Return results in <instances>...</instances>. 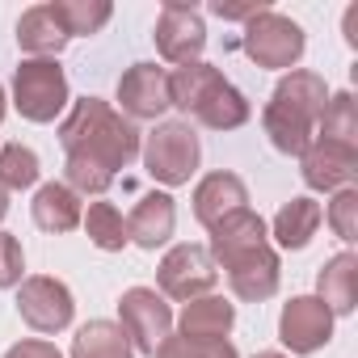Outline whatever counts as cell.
Returning a JSON list of instances; mask_svg holds the SVG:
<instances>
[{
  "mask_svg": "<svg viewBox=\"0 0 358 358\" xmlns=\"http://www.w3.org/2000/svg\"><path fill=\"white\" fill-rule=\"evenodd\" d=\"M59 143L68 156L97 164L101 173H118L139 156V131L131 118H122L110 101L101 97H80L72 101L68 118L59 122Z\"/></svg>",
  "mask_w": 358,
  "mask_h": 358,
  "instance_id": "cell-1",
  "label": "cell"
},
{
  "mask_svg": "<svg viewBox=\"0 0 358 358\" xmlns=\"http://www.w3.org/2000/svg\"><path fill=\"white\" fill-rule=\"evenodd\" d=\"M139 156H143V169L152 182L173 190V186H186L199 173L203 143L186 118H177V122H156V131L139 143Z\"/></svg>",
  "mask_w": 358,
  "mask_h": 358,
  "instance_id": "cell-2",
  "label": "cell"
},
{
  "mask_svg": "<svg viewBox=\"0 0 358 358\" xmlns=\"http://www.w3.org/2000/svg\"><path fill=\"white\" fill-rule=\"evenodd\" d=\"M303 26L291 22L287 13H257L245 22V34H241V51L257 64V68H274V72H291L299 59H303Z\"/></svg>",
  "mask_w": 358,
  "mask_h": 358,
  "instance_id": "cell-3",
  "label": "cell"
},
{
  "mask_svg": "<svg viewBox=\"0 0 358 358\" xmlns=\"http://www.w3.org/2000/svg\"><path fill=\"white\" fill-rule=\"evenodd\" d=\"M68 101V76L55 59H22L13 72V106L26 122H55Z\"/></svg>",
  "mask_w": 358,
  "mask_h": 358,
  "instance_id": "cell-4",
  "label": "cell"
},
{
  "mask_svg": "<svg viewBox=\"0 0 358 358\" xmlns=\"http://www.w3.org/2000/svg\"><path fill=\"white\" fill-rule=\"evenodd\" d=\"M118 329L127 333L131 350L139 354H156V345L173 333V308L164 303L160 291L152 287H131L118 299Z\"/></svg>",
  "mask_w": 358,
  "mask_h": 358,
  "instance_id": "cell-5",
  "label": "cell"
},
{
  "mask_svg": "<svg viewBox=\"0 0 358 358\" xmlns=\"http://www.w3.org/2000/svg\"><path fill=\"white\" fill-rule=\"evenodd\" d=\"M215 282H220V270H215V262L203 245H173L160 257V270H156L160 295H169L177 303H190V299L207 295Z\"/></svg>",
  "mask_w": 358,
  "mask_h": 358,
  "instance_id": "cell-6",
  "label": "cell"
},
{
  "mask_svg": "<svg viewBox=\"0 0 358 358\" xmlns=\"http://www.w3.org/2000/svg\"><path fill=\"white\" fill-rule=\"evenodd\" d=\"M17 312L34 333H64L76 316V299H72L68 282H59L51 274H34V278H22Z\"/></svg>",
  "mask_w": 358,
  "mask_h": 358,
  "instance_id": "cell-7",
  "label": "cell"
},
{
  "mask_svg": "<svg viewBox=\"0 0 358 358\" xmlns=\"http://www.w3.org/2000/svg\"><path fill=\"white\" fill-rule=\"evenodd\" d=\"M156 51L169 59V64H194L203 51H207V26H203V13L194 5H182V0H169L156 17Z\"/></svg>",
  "mask_w": 358,
  "mask_h": 358,
  "instance_id": "cell-8",
  "label": "cell"
},
{
  "mask_svg": "<svg viewBox=\"0 0 358 358\" xmlns=\"http://www.w3.org/2000/svg\"><path fill=\"white\" fill-rule=\"evenodd\" d=\"M220 266L228 270L232 295L245 299V303H266L278 291V282H282V266H278V253L270 249V241L266 245H253V249H241V253H232L224 262H215V270Z\"/></svg>",
  "mask_w": 358,
  "mask_h": 358,
  "instance_id": "cell-9",
  "label": "cell"
},
{
  "mask_svg": "<svg viewBox=\"0 0 358 358\" xmlns=\"http://www.w3.org/2000/svg\"><path fill=\"white\" fill-rule=\"evenodd\" d=\"M299 173H303V186L320 190V194H337L345 186H354L358 177V148L350 143H333V139H312L308 152L299 156Z\"/></svg>",
  "mask_w": 358,
  "mask_h": 358,
  "instance_id": "cell-10",
  "label": "cell"
},
{
  "mask_svg": "<svg viewBox=\"0 0 358 358\" xmlns=\"http://www.w3.org/2000/svg\"><path fill=\"white\" fill-rule=\"evenodd\" d=\"M329 337H333V312L316 295H295L291 303H282L278 341L291 354H316L329 345Z\"/></svg>",
  "mask_w": 358,
  "mask_h": 358,
  "instance_id": "cell-11",
  "label": "cell"
},
{
  "mask_svg": "<svg viewBox=\"0 0 358 358\" xmlns=\"http://www.w3.org/2000/svg\"><path fill=\"white\" fill-rule=\"evenodd\" d=\"M118 106L122 118H160L169 110V72L156 64H131L118 76Z\"/></svg>",
  "mask_w": 358,
  "mask_h": 358,
  "instance_id": "cell-12",
  "label": "cell"
},
{
  "mask_svg": "<svg viewBox=\"0 0 358 358\" xmlns=\"http://www.w3.org/2000/svg\"><path fill=\"white\" fill-rule=\"evenodd\" d=\"M224 85H228V80H224L220 68H211V64H203V59L182 64V68L169 72V106H177V110L186 114V122H190Z\"/></svg>",
  "mask_w": 358,
  "mask_h": 358,
  "instance_id": "cell-13",
  "label": "cell"
},
{
  "mask_svg": "<svg viewBox=\"0 0 358 358\" xmlns=\"http://www.w3.org/2000/svg\"><path fill=\"white\" fill-rule=\"evenodd\" d=\"M173 228H177V207H173V199H169L164 190L143 194V199L135 203V211L127 215V236H131L139 249H148V253H156L160 245H169Z\"/></svg>",
  "mask_w": 358,
  "mask_h": 358,
  "instance_id": "cell-14",
  "label": "cell"
},
{
  "mask_svg": "<svg viewBox=\"0 0 358 358\" xmlns=\"http://www.w3.org/2000/svg\"><path fill=\"white\" fill-rule=\"evenodd\" d=\"M245 207H249V190L236 173H207L194 186V220L203 228H215L224 215L245 211Z\"/></svg>",
  "mask_w": 358,
  "mask_h": 358,
  "instance_id": "cell-15",
  "label": "cell"
},
{
  "mask_svg": "<svg viewBox=\"0 0 358 358\" xmlns=\"http://www.w3.org/2000/svg\"><path fill=\"white\" fill-rule=\"evenodd\" d=\"M232 324H236V308L224 295H199L177 316V333L190 341H228Z\"/></svg>",
  "mask_w": 358,
  "mask_h": 358,
  "instance_id": "cell-16",
  "label": "cell"
},
{
  "mask_svg": "<svg viewBox=\"0 0 358 358\" xmlns=\"http://www.w3.org/2000/svg\"><path fill=\"white\" fill-rule=\"evenodd\" d=\"M316 299L333 312V316H350L358 308V257L350 249H341L337 257H329L316 274Z\"/></svg>",
  "mask_w": 358,
  "mask_h": 358,
  "instance_id": "cell-17",
  "label": "cell"
},
{
  "mask_svg": "<svg viewBox=\"0 0 358 358\" xmlns=\"http://www.w3.org/2000/svg\"><path fill=\"white\" fill-rule=\"evenodd\" d=\"M68 43H72V38H68V30L59 26V17H55L51 5H34V9L22 13V22H17V47H22L30 59H55Z\"/></svg>",
  "mask_w": 358,
  "mask_h": 358,
  "instance_id": "cell-18",
  "label": "cell"
},
{
  "mask_svg": "<svg viewBox=\"0 0 358 358\" xmlns=\"http://www.w3.org/2000/svg\"><path fill=\"white\" fill-rule=\"evenodd\" d=\"M30 215H34V224H38L43 232L64 236V232L80 228L85 207H80V194H72L64 182H47V186H38V194H34V203H30Z\"/></svg>",
  "mask_w": 358,
  "mask_h": 358,
  "instance_id": "cell-19",
  "label": "cell"
},
{
  "mask_svg": "<svg viewBox=\"0 0 358 358\" xmlns=\"http://www.w3.org/2000/svg\"><path fill=\"white\" fill-rule=\"evenodd\" d=\"M262 127H266V135H270V143L282 152V156H303L308 152V143L316 139V122L312 118H303L299 110H291V106H282V101H266V110H262Z\"/></svg>",
  "mask_w": 358,
  "mask_h": 358,
  "instance_id": "cell-20",
  "label": "cell"
},
{
  "mask_svg": "<svg viewBox=\"0 0 358 358\" xmlns=\"http://www.w3.org/2000/svg\"><path fill=\"white\" fill-rule=\"evenodd\" d=\"M207 232H211V262H224V257H232L241 249H253V245H266V220L257 211H249V207L224 215Z\"/></svg>",
  "mask_w": 358,
  "mask_h": 358,
  "instance_id": "cell-21",
  "label": "cell"
},
{
  "mask_svg": "<svg viewBox=\"0 0 358 358\" xmlns=\"http://www.w3.org/2000/svg\"><path fill=\"white\" fill-rule=\"evenodd\" d=\"M320 220H324V211H320L316 199H291L274 215V241L282 249H308L316 228H320Z\"/></svg>",
  "mask_w": 358,
  "mask_h": 358,
  "instance_id": "cell-22",
  "label": "cell"
},
{
  "mask_svg": "<svg viewBox=\"0 0 358 358\" xmlns=\"http://www.w3.org/2000/svg\"><path fill=\"white\" fill-rule=\"evenodd\" d=\"M72 358H135V350L114 320H89L72 337Z\"/></svg>",
  "mask_w": 358,
  "mask_h": 358,
  "instance_id": "cell-23",
  "label": "cell"
},
{
  "mask_svg": "<svg viewBox=\"0 0 358 358\" xmlns=\"http://www.w3.org/2000/svg\"><path fill=\"white\" fill-rule=\"evenodd\" d=\"M51 9H55L59 26L68 30V38L101 34L106 22L114 17V5H110V0H51Z\"/></svg>",
  "mask_w": 358,
  "mask_h": 358,
  "instance_id": "cell-24",
  "label": "cell"
},
{
  "mask_svg": "<svg viewBox=\"0 0 358 358\" xmlns=\"http://www.w3.org/2000/svg\"><path fill=\"white\" fill-rule=\"evenodd\" d=\"M80 224H85V236H89L101 253H122V249L131 245L127 220H122V211H118L114 203H89V211L80 215Z\"/></svg>",
  "mask_w": 358,
  "mask_h": 358,
  "instance_id": "cell-25",
  "label": "cell"
},
{
  "mask_svg": "<svg viewBox=\"0 0 358 358\" xmlns=\"http://www.w3.org/2000/svg\"><path fill=\"white\" fill-rule=\"evenodd\" d=\"M249 114H253V106H249V97L228 80L199 114H194V122H203V127H211V131H236V127H245L249 122Z\"/></svg>",
  "mask_w": 358,
  "mask_h": 358,
  "instance_id": "cell-26",
  "label": "cell"
},
{
  "mask_svg": "<svg viewBox=\"0 0 358 358\" xmlns=\"http://www.w3.org/2000/svg\"><path fill=\"white\" fill-rule=\"evenodd\" d=\"M320 139H333V143H350L358 148V106H354V93H337L324 101L320 110V122H316Z\"/></svg>",
  "mask_w": 358,
  "mask_h": 358,
  "instance_id": "cell-27",
  "label": "cell"
},
{
  "mask_svg": "<svg viewBox=\"0 0 358 358\" xmlns=\"http://www.w3.org/2000/svg\"><path fill=\"white\" fill-rule=\"evenodd\" d=\"M38 173H43V164H38L34 148H26V143L0 148V186L5 190H30L38 182Z\"/></svg>",
  "mask_w": 358,
  "mask_h": 358,
  "instance_id": "cell-28",
  "label": "cell"
},
{
  "mask_svg": "<svg viewBox=\"0 0 358 358\" xmlns=\"http://www.w3.org/2000/svg\"><path fill=\"white\" fill-rule=\"evenodd\" d=\"M152 358H241L232 341H190L182 333H169Z\"/></svg>",
  "mask_w": 358,
  "mask_h": 358,
  "instance_id": "cell-29",
  "label": "cell"
},
{
  "mask_svg": "<svg viewBox=\"0 0 358 358\" xmlns=\"http://www.w3.org/2000/svg\"><path fill=\"white\" fill-rule=\"evenodd\" d=\"M329 228H333L337 241H345V245L358 241V190H354V186H345V190L333 194V203H329Z\"/></svg>",
  "mask_w": 358,
  "mask_h": 358,
  "instance_id": "cell-30",
  "label": "cell"
},
{
  "mask_svg": "<svg viewBox=\"0 0 358 358\" xmlns=\"http://www.w3.org/2000/svg\"><path fill=\"white\" fill-rule=\"evenodd\" d=\"M22 270H26V253H22V241L13 232H0V291H9L22 282Z\"/></svg>",
  "mask_w": 358,
  "mask_h": 358,
  "instance_id": "cell-31",
  "label": "cell"
},
{
  "mask_svg": "<svg viewBox=\"0 0 358 358\" xmlns=\"http://www.w3.org/2000/svg\"><path fill=\"white\" fill-rule=\"evenodd\" d=\"M266 9H270L266 0H249V5H224V0H215V5H211V13L224 17V22H249V17H257Z\"/></svg>",
  "mask_w": 358,
  "mask_h": 358,
  "instance_id": "cell-32",
  "label": "cell"
},
{
  "mask_svg": "<svg viewBox=\"0 0 358 358\" xmlns=\"http://www.w3.org/2000/svg\"><path fill=\"white\" fill-rule=\"evenodd\" d=\"M5 358H64L51 341H38V337H30V341H17V345H9L5 350Z\"/></svg>",
  "mask_w": 358,
  "mask_h": 358,
  "instance_id": "cell-33",
  "label": "cell"
},
{
  "mask_svg": "<svg viewBox=\"0 0 358 358\" xmlns=\"http://www.w3.org/2000/svg\"><path fill=\"white\" fill-rule=\"evenodd\" d=\"M5 215H9V190L0 186V220H5Z\"/></svg>",
  "mask_w": 358,
  "mask_h": 358,
  "instance_id": "cell-34",
  "label": "cell"
},
{
  "mask_svg": "<svg viewBox=\"0 0 358 358\" xmlns=\"http://www.w3.org/2000/svg\"><path fill=\"white\" fill-rule=\"evenodd\" d=\"M5 110H9V97H5V89H0V122H5Z\"/></svg>",
  "mask_w": 358,
  "mask_h": 358,
  "instance_id": "cell-35",
  "label": "cell"
},
{
  "mask_svg": "<svg viewBox=\"0 0 358 358\" xmlns=\"http://www.w3.org/2000/svg\"><path fill=\"white\" fill-rule=\"evenodd\" d=\"M253 358H287V354H278V350H262V354H253Z\"/></svg>",
  "mask_w": 358,
  "mask_h": 358,
  "instance_id": "cell-36",
  "label": "cell"
}]
</instances>
